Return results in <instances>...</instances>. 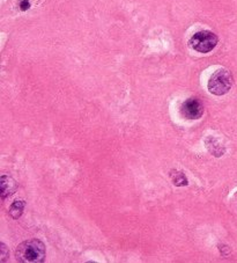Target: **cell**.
Instances as JSON below:
<instances>
[{"label":"cell","instance_id":"obj_2","mask_svg":"<svg viewBox=\"0 0 237 263\" xmlns=\"http://www.w3.org/2000/svg\"><path fill=\"white\" fill-rule=\"evenodd\" d=\"M232 86V76L226 69H219L211 76L208 80L207 88L209 92L218 97L229 92Z\"/></svg>","mask_w":237,"mask_h":263},{"label":"cell","instance_id":"obj_8","mask_svg":"<svg viewBox=\"0 0 237 263\" xmlns=\"http://www.w3.org/2000/svg\"><path fill=\"white\" fill-rule=\"evenodd\" d=\"M26 206V203L24 201H15L10 208V216L13 219L20 218L24 214V209Z\"/></svg>","mask_w":237,"mask_h":263},{"label":"cell","instance_id":"obj_3","mask_svg":"<svg viewBox=\"0 0 237 263\" xmlns=\"http://www.w3.org/2000/svg\"><path fill=\"white\" fill-rule=\"evenodd\" d=\"M219 42L218 36L209 30H202L195 33L190 39L189 44L195 51L200 53H208L216 47Z\"/></svg>","mask_w":237,"mask_h":263},{"label":"cell","instance_id":"obj_9","mask_svg":"<svg viewBox=\"0 0 237 263\" xmlns=\"http://www.w3.org/2000/svg\"><path fill=\"white\" fill-rule=\"evenodd\" d=\"M0 257H2V262H6L7 261V257H8V251L6 246L4 243L0 245Z\"/></svg>","mask_w":237,"mask_h":263},{"label":"cell","instance_id":"obj_5","mask_svg":"<svg viewBox=\"0 0 237 263\" xmlns=\"http://www.w3.org/2000/svg\"><path fill=\"white\" fill-rule=\"evenodd\" d=\"M0 187H2V193H0L2 194V198L5 199L16 192L17 183L11 176L3 175L2 179H0Z\"/></svg>","mask_w":237,"mask_h":263},{"label":"cell","instance_id":"obj_4","mask_svg":"<svg viewBox=\"0 0 237 263\" xmlns=\"http://www.w3.org/2000/svg\"><path fill=\"white\" fill-rule=\"evenodd\" d=\"M180 112L186 120H199L204 114V107L198 99L190 98L181 104Z\"/></svg>","mask_w":237,"mask_h":263},{"label":"cell","instance_id":"obj_6","mask_svg":"<svg viewBox=\"0 0 237 263\" xmlns=\"http://www.w3.org/2000/svg\"><path fill=\"white\" fill-rule=\"evenodd\" d=\"M206 147L209 152H211L214 157H221L223 153H225V147L222 146V145L218 142V139L215 137H212V136H209V137L206 139Z\"/></svg>","mask_w":237,"mask_h":263},{"label":"cell","instance_id":"obj_7","mask_svg":"<svg viewBox=\"0 0 237 263\" xmlns=\"http://www.w3.org/2000/svg\"><path fill=\"white\" fill-rule=\"evenodd\" d=\"M170 179L176 187H184V185H188V179H186L185 174L183 172L180 171H171L170 172Z\"/></svg>","mask_w":237,"mask_h":263},{"label":"cell","instance_id":"obj_1","mask_svg":"<svg viewBox=\"0 0 237 263\" xmlns=\"http://www.w3.org/2000/svg\"><path fill=\"white\" fill-rule=\"evenodd\" d=\"M16 261L21 263H42L45 258V246L37 239L20 243L15 251Z\"/></svg>","mask_w":237,"mask_h":263},{"label":"cell","instance_id":"obj_10","mask_svg":"<svg viewBox=\"0 0 237 263\" xmlns=\"http://www.w3.org/2000/svg\"><path fill=\"white\" fill-rule=\"evenodd\" d=\"M30 8V3L28 0H21L20 2V10L21 11H27Z\"/></svg>","mask_w":237,"mask_h":263}]
</instances>
